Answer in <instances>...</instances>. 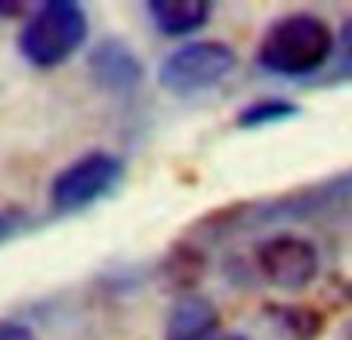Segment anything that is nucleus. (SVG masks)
Segmentation results:
<instances>
[{
    "mask_svg": "<svg viewBox=\"0 0 352 340\" xmlns=\"http://www.w3.org/2000/svg\"><path fill=\"white\" fill-rule=\"evenodd\" d=\"M90 74L96 81V87L115 93V96H124V93H133L136 87L142 84V74H146V65L136 56V50L130 47L121 37H105L96 47L90 50Z\"/></svg>",
    "mask_w": 352,
    "mask_h": 340,
    "instance_id": "nucleus-6",
    "label": "nucleus"
},
{
    "mask_svg": "<svg viewBox=\"0 0 352 340\" xmlns=\"http://www.w3.org/2000/svg\"><path fill=\"white\" fill-rule=\"evenodd\" d=\"M300 118V105L291 103V99H256V103H248L241 111L235 115V124L241 130H263V127H275V124H285Z\"/></svg>",
    "mask_w": 352,
    "mask_h": 340,
    "instance_id": "nucleus-11",
    "label": "nucleus"
},
{
    "mask_svg": "<svg viewBox=\"0 0 352 340\" xmlns=\"http://www.w3.org/2000/svg\"><path fill=\"white\" fill-rule=\"evenodd\" d=\"M219 328V310L201 294H182L167 312L164 340H210Z\"/></svg>",
    "mask_w": 352,
    "mask_h": 340,
    "instance_id": "nucleus-7",
    "label": "nucleus"
},
{
    "mask_svg": "<svg viewBox=\"0 0 352 340\" xmlns=\"http://www.w3.org/2000/svg\"><path fill=\"white\" fill-rule=\"evenodd\" d=\"M28 226H31L28 211H22V207H0V244L22 235Z\"/></svg>",
    "mask_w": 352,
    "mask_h": 340,
    "instance_id": "nucleus-12",
    "label": "nucleus"
},
{
    "mask_svg": "<svg viewBox=\"0 0 352 340\" xmlns=\"http://www.w3.org/2000/svg\"><path fill=\"white\" fill-rule=\"evenodd\" d=\"M266 316L291 340H318L324 331V316L306 304H269Z\"/></svg>",
    "mask_w": 352,
    "mask_h": 340,
    "instance_id": "nucleus-10",
    "label": "nucleus"
},
{
    "mask_svg": "<svg viewBox=\"0 0 352 340\" xmlns=\"http://www.w3.org/2000/svg\"><path fill=\"white\" fill-rule=\"evenodd\" d=\"M90 34V19L78 0H47L28 16L16 37L19 56L34 68L68 62Z\"/></svg>",
    "mask_w": 352,
    "mask_h": 340,
    "instance_id": "nucleus-2",
    "label": "nucleus"
},
{
    "mask_svg": "<svg viewBox=\"0 0 352 340\" xmlns=\"http://www.w3.org/2000/svg\"><path fill=\"white\" fill-rule=\"evenodd\" d=\"M25 6L28 3H22V0H0V19H22L28 12Z\"/></svg>",
    "mask_w": 352,
    "mask_h": 340,
    "instance_id": "nucleus-15",
    "label": "nucleus"
},
{
    "mask_svg": "<svg viewBox=\"0 0 352 340\" xmlns=\"http://www.w3.org/2000/svg\"><path fill=\"white\" fill-rule=\"evenodd\" d=\"M340 340H352V319L340 328Z\"/></svg>",
    "mask_w": 352,
    "mask_h": 340,
    "instance_id": "nucleus-16",
    "label": "nucleus"
},
{
    "mask_svg": "<svg viewBox=\"0 0 352 340\" xmlns=\"http://www.w3.org/2000/svg\"><path fill=\"white\" fill-rule=\"evenodd\" d=\"M256 269L278 291H303L318 279L322 257L309 238L281 232L256 248Z\"/></svg>",
    "mask_w": 352,
    "mask_h": 340,
    "instance_id": "nucleus-5",
    "label": "nucleus"
},
{
    "mask_svg": "<svg viewBox=\"0 0 352 340\" xmlns=\"http://www.w3.org/2000/svg\"><path fill=\"white\" fill-rule=\"evenodd\" d=\"M213 340H250L248 334H219V337H213Z\"/></svg>",
    "mask_w": 352,
    "mask_h": 340,
    "instance_id": "nucleus-17",
    "label": "nucleus"
},
{
    "mask_svg": "<svg viewBox=\"0 0 352 340\" xmlns=\"http://www.w3.org/2000/svg\"><path fill=\"white\" fill-rule=\"evenodd\" d=\"M204 273H207L204 254L188 242H176L167 251L164 263H161V275H164V281L173 291H179V297L182 294H192V288L204 279Z\"/></svg>",
    "mask_w": 352,
    "mask_h": 340,
    "instance_id": "nucleus-9",
    "label": "nucleus"
},
{
    "mask_svg": "<svg viewBox=\"0 0 352 340\" xmlns=\"http://www.w3.org/2000/svg\"><path fill=\"white\" fill-rule=\"evenodd\" d=\"M146 12L164 37H192L213 16L210 0H148Z\"/></svg>",
    "mask_w": 352,
    "mask_h": 340,
    "instance_id": "nucleus-8",
    "label": "nucleus"
},
{
    "mask_svg": "<svg viewBox=\"0 0 352 340\" xmlns=\"http://www.w3.org/2000/svg\"><path fill=\"white\" fill-rule=\"evenodd\" d=\"M337 34L316 12H287L263 31L256 65L278 78H309L331 62Z\"/></svg>",
    "mask_w": 352,
    "mask_h": 340,
    "instance_id": "nucleus-1",
    "label": "nucleus"
},
{
    "mask_svg": "<svg viewBox=\"0 0 352 340\" xmlns=\"http://www.w3.org/2000/svg\"><path fill=\"white\" fill-rule=\"evenodd\" d=\"M337 47H340V68H337V78H352V16L340 25Z\"/></svg>",
    "mask_w": 352,
    "mask_h": 340,
    "instance_id": "nucleus-13",
    "label": "nucleus"
},
{
    "mask_svg": "<svg viewBox=\"0 0 352 340\" xmlns=\"http://www.w3.org/2000/svg\"><path fill=\"white\" fill-rule=\"evenodd\" d=\"M124 158L115 152H87L80 158H74L68 167H62L53 176L50 186V204L62 213H74L84 207L96 204V201L109 198L124 180Z\"/></svg>",
    "mask_w": 352,
    "mask_h": 340,
    "instance_id": "nucleus-4",
    "label": "nucleus"
},
{
    "mask_svg": "<svg viewBox=\"0 0 352 340\" xmlns=\"http://www.w3.org/2000/svg\"><path fill=\"white\" fill-rule=\"evenodd\" d=\"M235 62V50L226 41H188L161 59L158 84L173 96H195L223 84Z\"/></svg>",
    "mask_w": 352,
    "mask_h": 340,
    "instance_id": "nucleus-3",
    "label": "nucleus"
},
{
    "mask_svg": "<svg viewBox=\"0 0 352 340\" xmlns=\"http://www.w3.org/2000/svg\"><path fill=\"white\" fill-rule=\"evenodd\" d=\"M0 340H37V337L25 322H12V319H6V322H0Z\"/></svg>",
    "mask_w": 352,
    "mask_h": 340,
    "instance_id": "nucleus-14",
    "label": "nucleus"
}]
</instances>
